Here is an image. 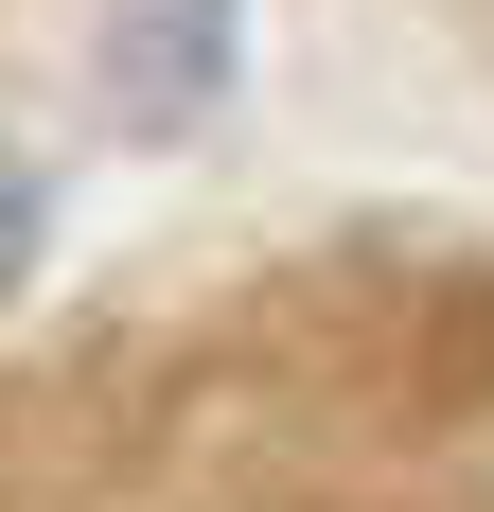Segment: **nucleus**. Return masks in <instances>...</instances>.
Masks as SVG:
<instances>
[{
  "mask_svg": "<svg viewBox=\"0 0 494 512\" xmlns=\"http://www.w3.org/2000/svg\"><path fill=\"white\" fill-rule=\"evenodd\" d=\"M0 265H36V177L0 159Z\"/></svg>",
  "mask_w": 494,
  "mask_h": 512,
  "instance_id": "2",
  "label": "nucleus"
},
{
  "mask_svg": "<svg viewBox=\"0 0 494 512\" xmlns=\"http://www.w3.org/2000/svg\"><path fill=\"white\" fill-rule=\"evenodd\" d=\"M124 71H142V106H212V71H230V0H124Z\"/></svg>",
  "mask_w": 494,
  "mask_h": 512,
  "instance_id": "1",
  "label": "nucleus"
}]
</instances>
